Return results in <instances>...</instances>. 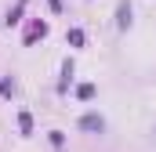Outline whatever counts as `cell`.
I'll return each instance as SVG.
<instances>
[{"instance_id": "cell-3", "label": "cell", "mask_w": 156, "mask_h": 152, "mask_svg": "<svg viewBox=\"0 0 156 152\" xmlns=\"http://www.w3.org/2000/svg\"><path fill=\"white\" fill-rule=\"evenodd\" d=\"M69 43H76V47H80V43H83V33H80V29H73V33H69Z\"/></svg>"}, {"instance_id": "cell-2", "label": "cell", "mask_w": 156, "mask_h": 152, "mask_svg": "<svg viewBox=\"0 0 156 152\" xmlns=\"http://www.w3.org/2000/svg\"><path fill=\"white\" fill-rule=\"evenodd\" d=\"M80 123H83L87 130H98V134H102V119H98V116H83Z\"/></svg>"}, {"instance_id": "cell-1", "label": "cell", "mask_w": 156, "mask_h": 152, "mask_svg": "<svg viewBox=\"0 0 156 152\" xmlns=\"http://www.w3.org/2000/svg\"><path fill=\"white\" fill-rule=\"evenodd\" d=\"M116 15H120V29H127V26H131V4H127V0L116 7Z\"/></svg>"}]
</instances>
